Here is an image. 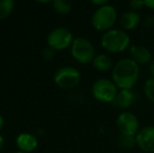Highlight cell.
<instances>
[{
	"label": "cell",
	"instance_id": "9",
	"mask_svg": "<svg viewBox=\"0 0 154 153\" xmlns=\"http://www.w3.org/2000/svg\"><path fill=\"white\" fill-rule=\"evenodd\" d=\"M136 146L142 151L154 153V126L148 125L140 129L135 135Z\"/></svg>",
	"mask_w": 154,
	"mask_h": 153
},
{
	"label": "cell",
	"instance_id": "21",
	"mask_svg": "<svg viewBox=\"0 0 154 153\" xmlns=\"http://www.w3.org/2000/svg\"><path fill=\"white\" fill-rule=\"evenodd\" d=\"M143 23L146 27H154V15H148Z\"/></svg>",
	"mask_w": 154,
	"mask_h": 153
},
{
	"label": "cell",
	"instance_id": "16",
	"mask_svg": "<svg viewBox=\"0 0 154 153\" xmlns=\"http://www.w3.org/2000/svg\"><path fill=\"white\" fill-rule=\"evenodd\" d=\"M14 6L13 0H0V20L8 18L14 11Z\"/></svg>",
	"mask_w": 154,
	"mask_h": 153
},
{
	"label": "cell",
	"instance_id": "22",
	"mask_svg": "<svg viewBox=\"0 0 154 153\" xmlns=\"http://www.w3.org/2000/svg\"><path fill=\"white\" fill-rule=\"evenodd\" d=\"M91 4H93L94 6H97V8H101V6H104L106 5V4H108L109 2L107 1V0H91Z\"/></svg>",
	"mask_w": 154,
	"mask_h": 153
},
{
	"label": "cell",
	"instance_id": "27",
	"mask_svg": "<svg viewBox=\"0 0 154 153\" xmlns=\"http://www.w3.org/2000/svg\"><path fill=\"white\" fill-rule=\"evenodd\" d=\"M15 153H24V152H22V151H17V152H15Z\"/></svg>",
	"mask_w": 154,
	"mask_h": 153
},
{
	"label": "cell",
	"instance_id": "26",
	"mask_svg": "<svg viewBox=\"0 0 154 153\" xmlns=\"http://www.w3.org/2000/svg\"><path fill=\"white\" fill-rule=\"evenodd\" d=\"M3 126H4V118H2V115H0V131L2 130Z\"/></svg>",
	"mask_w": 154,
	"mask_h": 153
},
{
	"label": "cell",
	"instance_id": "2",
	"mask_svg": "<svg viewBox=\"0 0 154 153\" xmlns=\"http://www.w3.org/2000/svg\"><path fill=\"white\" fill-rule=\"evenodd\" d=\"M130 37L127 32L121 29H112L101 37V45L105 50L111 54H119L130 47Z\"/></svg>",
	"mask_w": 154,
	"mask_h": 153
},
{
	"label": "cell",
	"instance_id": "4",
	"mask_svg": "<svg viewBox=\"0 0 154 153\" xmlns=\"http://www.w3.org/2000/svg\"><path fill=\"white\" fill-rule=\"evenodd\" d=\"M70 54L72 58L80 64H88L93 61L97 54L91 41L87 38H75L70 46Z\"/></svg>",
	"mask_w": 154,
	"mask_h": 153
},
{
	"label": "cell",
	"instance_id": "18",
	"mask_svg": "<svg viewBox=\"0 0 154 153\" xmlns=\"http://www.w3.org/2000/svg\"><path fill=\"white\" fill-rule=\"evenodd\" d=\"M144 94L147 100L154 103V78L150 77L144 84Z\"/></svg>",
	"mask_w": 154,
	"mask_h": 153
},
{
	"label": "cell",
	"instance_id": "14",
	"mask_svg": "<svg viewBox=\"0 0 154 153\" xmlns=\"http://www.w3.org/2000/svg\"><path fill=\"white\" fill-rule=\"evenodd\" d=\"M92 65L97 72H109V70H112L114 64L109 55H107V54H99L93 59Z\"/></svg>",
	"mask_w": 154,
	"mask_h": 153
},
{
	"label": "cell",
	"instance_id": "17",
	"mask_svg": "<svg viewBox=\"0 0 154 153\" xmlns=\"http://www.w3.org/2000/svg\"><path fill=\"white\" fill-rule=\"evenodd\" d=\"M51 3H53L54 10L62 15H66L70 13L71 8H72V3L66 1V0H54Z\"/></svg>",
	"mask_w": 154,
	"mask_h": 153
},
{
	"label": "cell",
	"instance_id": "5",
	"mask_svg": "<svg viewBox=\"0 0 154 153\" xmlns=\"http://www.w3.org/2000/svg\"><path fill=\"white\" fill-rule=\"evenodd\" d=\"M119 88L111 79L102 78L92 84L91 93L97 101L102 103H111L114 101L119 92Z\"/></svg>",
	"mask_w": 154,
	"mask_h": 153
},
{
	"label": "cell",
	"instance_id": "3",
	"mask_svg": "<svg viewBox=\"0 0 154 153\" xmlns=\"http://www.w3.org/2000/svg\"><path fill=\"white\" fill-rule=\"evenodd\" d=\"M118 21V12L110 3L97 8L91 17V24L97 32L106 33L113 29Z\"/></svg>",
	"mask_w": 154,
	"mask_h": 153
},
{
	"label": "cell",
	"instance_id": "1",
	"mask_svg": "<svg viewBox=\"0 0 154 153\" xmlns=\"http://www.w3.org/2000/svg\"><path fill=\"white\" fill-rule=\"evenodd\" d=\"M140 76V67L130 58L120 59L111 70V80L119 89H129L136 85Z\"/></svg>",
	"mask_w": 154,
	"mask_h": 153
},
{
	"label": "cell",
	"instance_id": "7",
	"mask_svg": "<svg viewBox=\"0 0 154 153\" xmlns=\"http://www.w3.org/2000/svg\"><path fill=\"white\" fill-rule=\"evenodd\" d=\"M73 35L66 27H56L47 36V45L54 50H63L71 46Z\"/></svg>",
	"mask_w": 154,
	"mask_h": 153
},
{
	"label": "cell",
	"instance_id": "19",
	"mask_svg": "<svg viewBox=\"0 0 154 153\" xmlns=\"http://www.w3.org/2000/svg\"><path fill=\"white\" fill-rule=\"evenodd\" d=\"M129 6L131 11L138 12V11H140L145 6L144 0H132V1L129 2Z\"/></svg>",
	"mask_w": 154,
	"mask_h": 153
},
{
	"label": "cell",
	"instance_id": "13",
	"mask_svg": "<svg viewBox=\"0 0 154 153\" xmlns=\"http://www.w3.org/2000/svg\"><path fill=\"white\" fill-rule=\"evenodd\" d=\"M136 100V96L132 90L120 89L116 94V99L112 102V105L121 109H127L134 104Z\"/></svg>",
	"mask_w": 154,
	"mask_h": 153
},
{
	"label": "cell",
	"instance_id": "15",
	"mask_svg": "<svg viewBox=\"0 0 154 153\" xmlns=\"http://www.w3.org/2000/svg\"><path fill=\"white\" fill-rule=\"evenodd\" d=\"M118 146L123 149H131V148L136 146V139L133 135H126V134H120V136L116 139Z\"/></svg>",
	"mask_w": 154,
	"mask_h": 153
},
{
	"label": "cell",
	"instance_id": "11",
	"mask_svg": "<svg viewBox=\"0 0 154 153\" xmlns=\"http://www.w3.org/2000/svg\"><path fill=\"white\" fill-rule=\"evenodd\" d=\"M16 146L19 151L24 153L32 152L38 147V139L36 137V135L29 132L19 133L18 136L16 137Z\"/></svg>",
	"mask_w": 154,
	"mask_h": 153
},
{
	"label": "cell",
	"instance_id": "20",
	"mask_svg": "<svg viewBox=\"0 0 154 153\" xmlns=\"http://www.w3.org/2000/svg\"><path fill=\"white\" fill-rule=\"evenodd\" d=\"M54 56H55V50H54L53 48H51L49 46L45 47V48L42 50V57L45 61H49V60H51L54 58Z\"/></svg>",
	"mask_w": 154,
	"mask_h": 153
},
{
	"label": "cell",
	"instance_id": "25",
	"mask_svg": "<svg viewBox=\"0 0 154 153\" xmlns=\"http://www.w3.org/2000/svg\"><path fill=\"white\" fill-rule=\"evenodd\" d=\"M4 143H5V141H4V137L2 136L1 134H0V150H1L2 148L4 147Z\"/></svg>",
	"mask_w": 154,
	"mask_h": 153
},
{
	"label": "cell",
	"instance_id": "24",
	"mask_svg": "<svg viewBox=\"0 0 154 153\" xmlns=\"http://www.w3.org/2000/svg\"><path fill=\"white\" fill-rule=\"evenodd\" d=\"M148 68H149V72H150L151 77L154 78V59L150 62V64L148 65Z\"/></svg>",
	"mask_w": 154,
	"mask_h": 153
},
{
	"label": "cell",
	"instance_id": "23",
	"mask_svg": "<svg viewBox=\"0 0 154 153\" xmlns=\"http://www.w3.org/2000/svg\"><path fill=\"white\" fill-rule=\"evenodd\" d=\"M144 4L149 10H154V0H144Z\"/></svg>",
	"mask_w": 154,
	"mask_h": 153
},
{
	"label": "cell",
	"instance_id": "10",
	"mask_svg": "<svg viewBox=\"0 0 154 153\" xmlns=\"http://www.w3.org/2000/svg\"><path fill=\"white\" fill-rule=\"evenodd\" d=\"M129 55L130 59H132L138 65H149L153 60L151 51L143 45H131L129 47Z\"/></svg>",
	"mask_w": 154,
	"mask_h": 153
},
{
	"label": "cell",
	"instance_id": "8",
	"mask_svg": "<svg viewBox=\"0 0 154 153\" xmlns=\"http://www.w3.org/2000/svg\"><path fill=\"white\" fill-rule=\"evenodd\" d=\"M116 125L121 134L135 136L140 131V122L137 116L130 111H122L116 116Z\"/></svg>",
	"mask_w": 154,
	"mask_h": 153
},
{
	"label": "cell",
	"instance_id": "6",
	"mask_svg": "<svg viewBox=\"0 0 154 153\" xmlns=\"http://www.w3.org/2000/svg\"><path fill=\"white\" fill-rule=\"evenodd\" d=\"M81 81V74L73 66H62L54 75V82L62 89H71L77 87Z\"/></svg>",
	"mask_w": 154,
	"mask_h": 153
},
{
	"label": "cell",
	"instance_id": "12",
	"mask_svg": "<svg viewBox=\"0 0 154 153\" xmlns=\"http://www.w3.org/2000/svg\"><path fill=\"white\" fill-rule=\"evenodd\" d=\"M142 18L140 15L137 12L134 11H127L125 12L119 19V24L121 26V29L127 32V31H133L140 25Z\"/></svg>",
	"mask_w": 154,
	"mask_h": 153
}]
</instances>
